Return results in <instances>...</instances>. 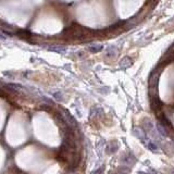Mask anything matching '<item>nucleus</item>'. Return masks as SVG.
Segmentation results:
<instances>
[{
	"label": "nucleus",
	"mask_w": 174,
	"mask_h": 174,
	"mask_svg": "<svg viewBox=\"0 0 174 174\" xmlns=\"http://www.w3.org/2000/svg\"><path fill=\"white\" fill-rule=\"evenodd\" d=\"M60 113L62 114L63 119L65 120V122L68 123V125L70 126L71 129H75L76 127H77V123H76V121H75V119L73 118V116H71L69 112L66 111L65 109H61V111H60Z\"/></svg>",
	"instance_id": "1"
},
{
	"label": "nucleus",
	"mask_w": 174,
	"mask_h": 174,
	"mask_svg": "<svg viewBox=\"0 0 174 174\" xmlns=\"http://www.w3.org/2000/svg\"><path fill=\"white\" fill-rule=\"evenodd\" d=\"M121 160H122L123 164H125V166H133V164L136 162V158L134 157V155L131 152V153H126V155H124Z\"/></svg>",
	"instance_id": "2"
},
{
	"label": "nucleus",
	"mask_w": 174,
	"mask_h": 174,
	"mask_svg": "<svg viewBox=\"0 0 174 174\" xmlns=\"http://www.w3.org/2000/svg\"><path fill=\"white\" fill-rule=\"evenodd\" d=\"M132 59L129 58V57H125V58H123L122 60H121L120 62V65L121 68H123V69H126V68H129V66L132 65Z\"/></svg>",
	"instance_id": "3"
},
{
	"label": "nucleus",
	"mask_w": 174,
	"mask_h": 174,
	"mask_svg": "<svg viewBox=\"0 0 174 174\" xmlns=\"http://www.w3.org/2000/svg\"><path fill=\"white\" fill-rule=\"evenodd\" d=\"M119 148V145H116V143H110L109 145H107L106 147V150L108 153H112V152H116V150Z\"/></svg>",
	"instance_id": "4"
},
{
	"label": "nucleus",
	"mask_w": 174,
	"mask_h": 174,
	"mask_svg": "<svg viewBox=\"0 0 174 174\" xmlns=\"http://www.w3.org/2000/svg\"><path fill=\"white\" fill-rule=\"evenodd\" d=\"M104 114V111L101 108H94L90 112V119H93L94 116L95 118H99V116H102Z\"/></svg>",
	"instance_id": "5"
},
{
	"label": "nucleus",
	"mask_w": 174,
	"mask_h": 174,
	"mask_svg": "<svg viewBox=\"0 0 174 174\" xmlns=\"http://www.w3.org/2000/svg\"><path fill=\"white\" fill-rule=\"evenodd\" d=\"M146 144V147L148 148V149H150L151 151H158V147H157V145L155 144V143H152L151 141H149L148 139V141H144Z\"/></svg>",
	"instance_id": "6"
},
{
	"label": "nucleus",
	"mask_w": 174,
	"mask_h": 174,
	"mask_svg": "<svg viewBox=\"0 0 174 174\" xmlns=\"http://www.w3.org/2000/svg\"><path fill=\"white\" fill-rule=\"evenodd\" d=\"M50 50H52V51H57V52H60V54H64L65 52L66 48L64 47V46H54V47H50L49 48Z\"/></svg>",
	"instance_id": "7"
},
{
	"label": "nucleus",
	"mask_w": 174,
	"mask_h": 174,
	"mask_svg": "<svg viewBox=\"0 0 174 174\" xmlns=\"http://www.w3.org/2000/svg\"><path fill=\"white\" fill-rule=\"evenodd\" d=\"M102 49H104V47H102V45L89 46V48H88V50H89L90 52H99V51H101Z\"/></svg>",
	"instance_id": "8"
},
{
	"label": "nucleus",
	"mask_w": 174,
	"mask_h": 174,
	"mask_svg": "<svg viewBox=\"0 0 174 174\" xmlns=\"http://www.w3.org/2000/svg\"><path fill=\"white\" fill-rule=\"evenodd\" d=\"M104 166H101V168H99V169L93 171L90 174H104Z\"/></svg>",
	"instance_id": "9"
},
{
	"label": "nucleus",
	"mask_w": 174,
	"mask_h": 174,
	"mask_svg": "<svg viewBox=\"0 0 174 174\" xmlns=\"http://www.w3.org/2000/svg\"><path fill=\"white\" fill-rule=\"evenodd\" d=\"M137 174H147V173H145V172H139V173H137Z\"/></svg>",
	"instance_id": "10"
}]
</instances>
